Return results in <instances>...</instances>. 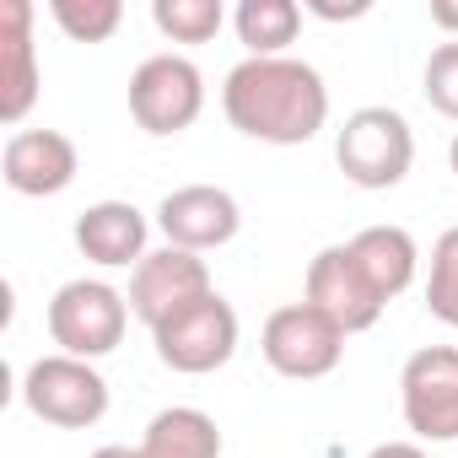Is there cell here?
I'll return each mask as SVG.
<instances>
[{
  "label": "cell",
  "instance_id": "1",
  "mask_svg": "<svg viewBox=\"0 0 458 458\" xmlns=\"http://www.w3.org/2000/svg\"><path fill=\"white\" fill-rule=\"evenodd\" d=\"M221 108L249 140L265 146H302L329 119V87L308 60H243L226 71Z\"/></svg>",
  "mask_w": 458,
  "mask_h": 458
},
{
  "label": "cell",
  "instance_id": "2",
  "mask_svg": "<svg viewBox=\"0 0 458 458\" xmlns=\"http://www.w3.org/2000/svg\"><path fill=\"white\" fill-rule=\"evenodd\" d=\"M124 329H130V297L114 292L108 281H65L49 297V340L60 345V356L98 361L119 351Z\"/></svg>",
  "mask_w": 458,
  "mask_h": 458
},
{
  "label": "cell",
  "instance_id": "3",
  "mask_svg": "<svg viewBox=\"0 0 458 458\" xmlns=\"http://www.w3.org/2000/svg\"><path fill=\"white\" fill-rule=\"evenodd\" d=\"M335 162L356 189H394L415 162V135L399 108H356L335 140Z\"/></svg>",
  "mask_w": 458,
  "mask_h": 458
},
{
  "label": "cell",
  "instance_id": "4",
  "mask_svg": "<svg viewBox=\"0 0 458 458\" xmlns=\"http://www.w3.org/2000/svg\"><path fill=\"white\" fill-rule=\"evenodd\" d=\"M259 351L265 361L281 372V377H297V383H313V377H329L345 356V329L318 313L313 302H286L265 318V335H259Z\"/></svg>",
  "mask_w": 458,
  "mask_h": 458
},
{
  "label": "cell",
  "instance_id": "5",
  "mask_svg": "<svg viewBox=\"0 0 458 458\" xmlns=\"http://www.w3.org/2000/svg\"><path fill=\"white\" fill-rule=\"evenodd\" d=\"M22 399L38 420L65 431H87L108 415V383L81 356H38L22 377Z\"/></svg>",
  "mask_w": 458,
  "mask_h": 458
},
{
  "label": "cell",
  "instance_id": "6",
  "mask_svg": "<svg viewBox=\"0 0 458 458\" xmlns=\"http://www.w3.org/2000/svg\"><path fill=\"white\" fill-rule=\"evenodd\" d=\"M151 340H157L162 367L199 377V372H216V367L233 361V351H238V313H233V302H226L221 292H210V297L189 302L183 313H173L167 324H157Z\"/></svg>",
  "mask_w": 458,
  "mask_h": 458
},
{
  "label": "cell",
  "instance_id": "7",
  "mask_svg": "<svg viewBox=\"0 0 458 458\" xmlns=\"http://www.w3.org/2000/svg\"><path fill=\"white\" fill-rule=\"evenodd\" d=\"M205 108V76L183 55H151L130 76V114L146 135H178Z\"/></svg>",
  "mask_w": 458,
  "mask_h": 458
},
{
  "label": "cell",
  "instance_id": "8",
  "mask_svg": "<svg viewBox=\"0 0 458 458\" xmlns=\"http://www.w3.org/2000/svg\"><path fill=\"white\" fill-rule=\"evenodd\" d=\"M404 426L420 442H458V345H426L399 372Z\"/></svg>",
  "mask_w": 458,
  "mask_h": 458
},
{
  "label": "cell",
  "instance_id": "9",
  "mask_svg": "<svg viewBox=\"0 0 458 458\" xmlns=\"http://www.w3.org/2000/svg\"><path fill=\"white\" fill-rule=\"evenodd\" d=\"M210 292L216 286H210L205 259L167 243V249H157V254H146L135 265V276H130V313L157 329V324H167L173 313H183L189 302H199Z\"/></svg>",
  "mask_w": 458,
  "mask_h": 458
},
{
  "label": "cell",
  "instance_id": "10",
  "mask_svg": "<svg viewBox=\"0 0 458 458\" xmlns=\"http://www.w3.org/2000/svg\"><path fill=\"white\" fill-rule=\"evenodd\" d=\"M157 226L167 233L173 249L205 254V249H221V243L238 238L243 210H238L233 194L216 189V183H183V189H173V194L157 205Z\"/></svg>",
  "mask_w": 458,
  "mask_h": 458
},
{
  "label": "cell",
  "instance_id": "11",
  "mask_svg": "<svg viewBox=\"0 0 458 458\" xmlns=\"http://www.w3.org/2000/svg\"><path fill=\"white\" fill-rule=\"evenodd\" d=\"M308 302H313L318 313H329L345 335L372 329V324L383 318V308H388V302L367 286V276H361L351 243H335V249H324V254L308 265Z\"/></svg>",
  "mask_w": 458,
  "mask_h": 458
},
{
  "label": "cell",
  "instance_id": "12",
  "mask_svg": "<svg viewBox=\"0 0 458 458\" xmlns=\"http://www.w3.org/2000/svg\"><path fill=\"white\" fill-rule=\"evenodd\" d=\"M0 173L28 199L60 194L76 183V146L60 130H17L6 140V151H0Z\"/></svg>",
  "mask_w": 458,
  "mask_h": 458
},
{
  "label": "cell",
  "instance_id": "13",
  "mask_svg": "<svg viewBox=\"0 0 458 458\" xmlns=\"http://www.w3.org/2000/svg\"><path fill=\"white\" fill-rule=\"evenodd\" d=\"M38 103V49H33V6L6 0L0 6V119L22 124Z\"/></svg>",
  "mask_w": 458,
  "mask_h": 458
},
{
  "label": "cell",
  "instance_id": "14",
  "mask_svg": "<svg viewBox=\"0 0 458 458\" xmlns=\"http://www.w3.org/2000/svg\"><path fill=\"white\" fill-rule=\"evenodd\" d=\"M76 249L92 265H140L146 259V216L130 199H98L76 216Z\"/></svg>",
  "mask_w": 458,
  "mask_h": 458
},
{
  "label": "cell",
  "instance_id": "15",
  "mask_svg": "<svg viewBox=\"0 0 458 458\" xmlns=\"http://www.w3.org/2000/svg\"><path fill=\"white\" fill-rule=\"evenodd\" d=\"M92 458H221V431L205 410L173 404V410L151 415V426L135 447H98Z\"/></svg>",
  "mask_w": 458,
  "mask_h": 458
},
{
  "label": "cell",
  "instance_id": "16",
  "mask_svg": "<svg viewBox=\"0 0 458 458\" xmlns=\"http://www.w3.org/2000/svg\"><path fill=\"white\" fill-rule=\"evenodd\" d=\"M351 254H356V265H361V276H367V286L383 297V302H394L410 281H415V238L404 233V226H361V233L351 238Z\"/></svg>",
  "mask_w": 458,
  "mask_h": 458
},
{
  "label": "cell",
  "instance_id": "17",
  "mask_svg": "<svg viewBox=\"0 0 458 458\" xmlns=\"http://www.w3.org/2000/svg\"><path fill=\"white\" fill-rule=\"evenodd\" d=\"M233 22H238V38L249 44V60H281V49L297 44L302 6L297 0H243Z\"/></svg>",
  "mask_w": 458,
  "mask_h": 458
},
{
  "label": "cell",
  "instance_id": "18",
  "mask_svg": "<svg viewBox=\"0 0 458 458\" xmlns=\"http://www.w3.org/2000/svg\"><path fill=\"white\" fill-rule=\"evenodd\" d=\"M151 22H157V33L173 38V44H210V38L221 33L226 12H221V0H157V6H151Z\"/></svg>",
  "mask_w": 458,
  "mask_h": 458
},
{
  "label": "cell",
  "instance_id": "19",
  "mask_svg": "<svg viewBox=\"0 0 458 458\" xmlns=\"http://www.w3.org/2000/svg\"><path fill=\"white\" fill-rule=\"evenodd\" d=\"M426 308H431V318H442L447 329H458V226H447V233L437 238V249H431Z\"/></svg>",
  "mask_w": 458,
  "mask_h": 458
},
{
  "label": "cell",
  "instance_id": "20",
  "mask_svg": "<svg viewBox=\"0 0 458 458\" xmlns=\"http://www.w3.org/2000/svg\"><path fill=\"white\" fill-rule=\"evenodd\" d=\"M49 17H55L76 44H103V38L119 33L124 6H119V0H55Z\"/></svg>",
  "mask_w": 458,
  "mask_h": 458
},
{
  "label": "cell",
  "instance_id": "21",
  "mask_svg": "<svg viewBox=\"0 0 458 458\" xmlns=\"http://www.w3.org/2000/svg\"><path fill=\"white\" fill-rule=\"evenodd\" d=\"M420 81H426V87H420L426 103H431L437 114H447V119H458V38H447V44L431 49Z\"/></svg>",
  "mask_w": 458,
  "mask_h": 458
},
{
  "label": "cell",
  "instance_id": "22",
  "mask_svg": "<svg viewBox=\"0 0 458 458\" xmlns=\"http://www.w3.org/2000/svg\"><path fill=\"white\" fill-rule=\"evenodd\" d=\"M308 12H318L324 22H351V17H367L372 6H367V0H356V6H329V0H313Z\"/></svg>",
  "mask_w": 458,
  "mask_h": 458
},
{
  "label": "cell",
  "instance_id": "23",
  "mask_svg": "<svg viewBox=\"0 0 458 458\" xmlns=\"http://www.w3.org/2000/svg\"><path fill=\"white\" fill-rule=\"evenodd\" d=\"M431 28H442L447 38H458V0H431Z\"/></svg>",
  "mask_w": 458,
  "mask_h": 458
},
{
  "label": "cell",
  "instance_id": "24",
  "mask_svg": "<svg viewBox=\"0 0 458 458\" xmlns=\"http://www.w3.org/2000/svg\"><path fill=\"white\" fill-rule=\"evenodd\" d=\"M367 458H426V453H420L415 442H377Z\"/></svg>",
  "mask_w": 458,
  "mask_h": 458
},
{
  "label": "cell",
  "instance_id": "25",
  "mask_svg": "<svg viewBox=\"0 0 458 458\" xmlns=\"http://www.w3.org/2000/svg\"><path fill=\"white\" fill-rule=\"evenodd\" d=\"M447 162H453V173H458V140H453V151H447Z\"/></svg>",
  "mask_w": 458,
  "mask_h": 458
}]
</instances>
